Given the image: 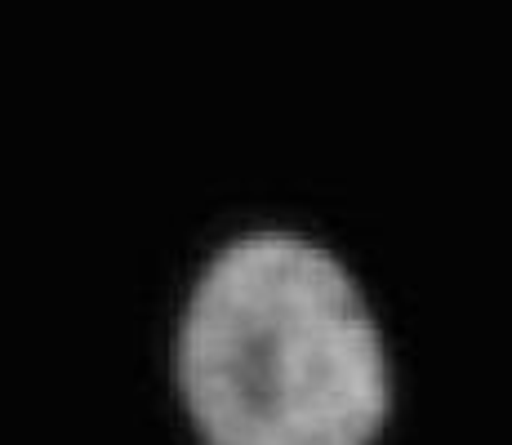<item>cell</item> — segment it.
<instances>
[{"instance_id":"cell-1","label":"cell","mask_w":512,"mask_h":445,"mask_svg":"<svg viewBox=\"0 0 512 445\" xmlns=\"http://www.w3.org/2000/svg\"><path fill=\"white\" fill-rule=\"evenodd\" d=\"M179 388L205 445H374L392 410L388 352L357 281L285 232L241 236L201 272Z\"/></svg>"}]
</instances>
